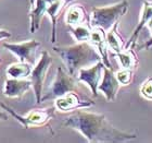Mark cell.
Instances as JSON below:
<instances>
[{"label":"cell","mask_w":152,"mask_h":143,"mask_svg":"<svg viewBox=\"0 0 152 143\" xmlns=\"http://www.w3.org/2000/svg\"><path fill=\"white\" fill-rule=\"evenodd\" d=\"M63 126L78 131L88 142H125L137 138L135 133H127L112 126L104 115L77 109L67 116Z\"/></svg>","instance_id":"obj_1"},{"label":"cell","mask_w":152,"mask_h":143,"mask_svg":"<svg viewBox=\"0 0 152 143\" xmlns=\"http://www.w3.org/2000/svg\"><path fill=\"white\" fill-rule=\"evenodd\" d=\"M53 50L60 56L67 72L75 78L82 68L89 67L101 60L97 49L89 41H82L72 46L53 47Z\"/></svg>","instance_id":"obj_2"},{"label":"cell","mask_w":152,"mask_h":143,"mask_svg":"<svg viewBox=\"0 0 152 143\" xmlns=\"http://www.w3.org/2000/svg\"><path fill=\"white\" fill-rule=\"evenodd\" d=\"M128 10V1L122 0L121 2L108 7H94L91 9L89 24L92 27H100L108 32L113 27Z\"/></svg>","instance_id":"obj_3"},{"label":"cell","mask_w":152,"mask_h":143,"mask_svg":"<svg viewBox=\"0 0 152 143\" xmlns=\"http://www.w3.org/2000/svg\"><path fill=\"white\" fill-rule=\"evenodd\" d=\"M0 107L3 110H7L8 114H10L14 119L19 121L23 128H31V127H50L49 121L54 116V109L56 108H45V109H33L25 116L16 114V111L6 105L3 102L0 101Z\"/></svg>","instance_id":"obj_4"},{"label":"cell","mask_w":152,"mask_h":143,"mask_svg":"<svg viewBox=\"0 0 152 143\" xmlns=\"http://www.w3.org/2000/svg\"><path fill=\"white\" fill-rule=\"evenodd\" d=\"M77 91H78V85L76 84L75 76H71L70 73L61 67H58L56 79L47 94L41 97V103L48 99H56L69 92H77Z\"/></svg>","instance_id":"obj_5"},{"label":"cell","mask_w":152,"mask_h":143,"mask_svg":"<svg viewBox=\"0 0 152 143\" xmlns=\"http://www.w3.org/2000/svg\"><path fill=\"white\" fill-rule=\"evenodd\" d=\"M52 64V58L49 55L47 50H44L41 53L39 61L37 62L35 67L33 68V71L31 73V81H32V87L34 90L36 104H41V97H42V91H44V83L47 72Z\"/></svg>","instance_id":"obj_6"},{"label":"cell","mask_w":152,"mask_h":143,"mask_svg":"<svg viewBox=\"0 0 152 143\" xmlns=\"http://www.w3.org/2000/svg\"><path fill=\"white\" fill-rule=\"evenodd\" d=\"M103 68H104V64L102 62V60H99L89 67L82 68L76 76L77 81L86 83L89 86L94 97L98 96V85L103 72Z\"/></svg>","instance_id":"obj_7"},{"label":"cell","mask_w":152,"mask_h":143,"mask_svg":"<svg viewBox=\"0 0 152 143\" xmlns=\"http://www.w3.org/2000/svg\"><path fill=\"white\" fill-rule=\"evenodd\" d=\"M40 41H36V39H29V41H22V43H18V44H13V43H4L2 45L3 48L8 49L14 54L16 57L19 58V61H26L29 64H33V54L36 51L39 46H40Z\"/></svg>","instance_id":"obj_8"},{"label":"cell","mask_w":152,"mask_h":143,"mask_svg":"<svg viewBox=\"0 0 152 143\" xmlns=\"http://www.w3.org/2000/svg\"><path fill=\"white\" fill-rule=\"evenodd\" d=\"M95 105V102L92 101H83L80 99L76 92H69L56 99L54 102V108L59 111H72L82 109V108H88L90 106Z\"/></svg>","instance_id":"obj_9"},{"label":"cell","mask_w":152,"mask_h":143,"mask_svg":"<svg viewBox=\"0 0 152 143\" xmlns=\"http://www.w3.org/2000/svg\"><path fill=\"white\" fill-rule=\"evenodd\" d=\"M120 86L121 84L117 81L116 76L113 72L112 68H108L104 66L103 72H102V81L98 85V92L100 91L101 93H103L108 102H113L116 99Z\"/></svg>","instance_id":"obj_10"},{"label":"cell","mask_w":152,"mask_h":143,"mask_svg":"<svg viewBox=\"0 0 152 143\" xmlns=\"http://www.w3.org/2000/svg\"><path fill=\"white\" fill-rule=\"evenodd\" d=\"M32 87V81L27 79H13L8 78L3 85L2 93L6 97L22 99L26 92Z\"/></svg>","instance_id":"obj_11"},{"label":"cell","mask_w":152,"mask_h":143,"mask_svg":"<svg viewBox=\"0 0 152 143\" xmlns=\"http://www.w3.org/2000/svg\"><path fill=\"white\" fill-rule=\"evenodd\" d=\"M89 43L97 49L101 57L102 62L105 67L112 68L108 57V44H107V33L100 27H92L90 33Z\"/></svg>","instance_id":"obj_12"},{"label":"cell","mask_w":152,"mask_h":143,"mask_svg":"<svg viewBox=\"0 0 152 143\" xmlns=\"http://www.w3.org/2000/svg\"><path fill=\"white\" fill-rule=\"evenodd\" d=\"M32 9L29 11V19H31V33L37 32L40 29L41 20L47 14L48 4L45 0H31Z\"/></svg>","instance_id":"obj_13"},{"label":"cell","mask_w":152,"mask_h":143,"mask_svg":"<svg viewBox=\"0 0 152 143\" xmlns=\"http://www.w3.org/2000/svg\"><path fill=\"white\" fill-rule=\"evenodd\" d=\"M65 23L67 26H75L79 24H89V18L85 8L82 4H71L65 12Z\"/></svg>","instance_id":"obj_14"},{"label":"cell","mask_w":152,"mask_h":143,"mask_svg":"<svg viewBox=\"0 0 152 143\" xmlns=\"http://www.w3.org/2000/svg\"><path fill=\"white\" fill-rule=\"evenodd\" d=\"M152 18V2L149 1H143V10H142V14H141V18H140V21L138 23L137 27L135 29V31L133 32L130 38L128 39V41L126 43V45H124V50L125 49H128L130 45H133L135 41H137V38L139 36L140 32L142 31V29L148 24L150 20Z\"/></svg>","instance_id":"obj_15"},{"label":"cell","mask_w":152,"mask_h":143,"mask_svg":"<svg viewBox=\"0 0 152 143\" xmlns=\"http://www.w3.org/2000/svg\"><path fill=\"white\" fill-rule=\"evenodd\" d=\"M72 1V0H57L53 3L49 4L47 8V14L50 18L51 22H52V32H51V41L54 43L57 39V21L58 18L60 16L61 11L66 6L67 3Z\"/></svg>","instance_id":"obj_16"},{"label":"cell","mask_w":152,"mask_h":143,"mask_svg":"<svg viewBox=\"0 0 152 143\" xmlns=\"http://www.w3.org/2000/svg\"><path fill=\"white\" fill-rule=\"evenodd\" d=\"M33 71V66L29 62L26 61H19L15 64H10L7 68L6 73L8 78L13 79H27L31 76V73Z\"/></svg>","instance_id":"obj_17"},{"label":"cell","mask_w":152,"mask_h":143,"mask_svg":"<svg viewBox=\"0 0 152 143\" xmlns=\"http://www.w3.org/2000/svg\"><path fill=\"white\" fill-rule=\"evenodd\" d=\"M117 25L118 24L116 23L110 31L107 32V44H108V47L112 51H114L115 54L124 50L123 41H122L121 36L118 35V33H117Z\"/></svg>","instance_id":"obj_18"},{"label":"cell","mask_w":152,"mask_h":143,"mask_svg":"<svg viewBox=\"0 0 152 143\" xmlns=\"http://www.w3.org/2000/svg\"><path fill=\"white\" fill-rule=\"evenodd\" d=\"M69 31L77 43L89 41L90 33H91V26H90V24L85 23V24H79V25L75 26H69Z\"/></svg>","instance_id":"obj_19"},{"label":"cell","mask_w":152,"mask_h":143,"mask_svg":"<svg viewBox=\"0 0 152 143\" xmlns=\"http://www.w3.org/2000/svg\"><path fill=\"white\" fill-rule=\"evenodd\" d=\"M116 59L118 61V64L122 68L124 69H133L136 64V59L134 56L133 53H130L128 49H125L123 51L116 53Z\"/></svg>","instance_id":"obj_20"},{"label":"cell","mask_w":152,"mask_h":143,"mask_svg":"<svg viewBox=\"0 0 152 143\" xmlns=\"http://www.w3.org/2000/svg\"><path fill=\"white\" fill-rule=\"evenodd\" d=\"M116 79L121 85H128L133 80V69H124L122 68L116 73Z\"/></svg>","instance_id":"obj_21"},{"label":"cell","mask_w":152,"mask_h":143,"mask_svg":"<svg viewBox=\"0 0 152 143\" xmlns=\"http://www.w3.org/2000/svg\"><path fill=\"white\" fill-rule=\"evenodd\" d=\"M140 93L143 97L152 101V78H149L140 87Z\"/></svg>","instance_id":"obj_22"},{"label":"cell","mask_w":152,"mask_h":143,"mask_svg":"<svg viewBox=\"0 0 152 143\" xmlns=\"http://www.w3.org/2000/svg\"><path fill=\"white\" fill-rule=\"evenodd\" d=\"M11 36H12V34H11L9 31H6V30L0 29V41L6 39V38H10Z\"/></svg>","instance_id":"obj_23"},{"label":"cell","mask_w":152,"mask_h":143,"mask_svg":"<svg viewBox=\"0 0 152 143\" xmlns=\"http://www.w3.org/2000/svg\"><path fill=\"white\" fill-rule=\"evenodd\" d=\"M9 119V116L6 111H3L2 109H0V120H8Z\"/></svg>","instance_id":"obj_24"},{"label":"cell","mask_w":152,"mask_h":143,"mask_svg":"<svg viewBox=\"0 0 152 143\" xmlns=\"http://www.w3.org/2000/svg\"><path fill=\"white\" fill-rule=\"evenodd\" d=\"M147 25H148V27H149V29L152 30V18H151V20H150L149 22H148V24H147Z\"/></svg>","instance_id":"obj_25"},{"label":"cell","mask_w":152,"mask_h":143,"mask_svg":"<svg viewBox=\"0 0 152 143\" xmlns=\"http://www.w3.org/2000/svg\"><path fill=\"white\" fill-rule=\"evenodd\" d=\"M45 1H46L48 4H51V3H53L54 1H57V0H45Z\"/></svg>","instance_id":"obj_26"},{"label":"cell","mask_w":152,"mask_h":143,"mask_svg":"<svg viewBox=\"0 0 152 143\" xmlns=\"http://www.w3.org/2000/svg\"><path fill=\"white\" fill-rule=\"evenodd\" d=\"M1 64H2V59L0 58V66H1Z\"/></svg>","instance_id":"obj_27"},{"label":"cell","mask_w":152,"mask_h":143,"mask_svg":"<svg viewBox=\"0 0 152 143\" xmlns=\"http://www.w3.org/2000/svg\"><path fill=\"white\" fill-rule=\"evenodd\" d=\"M151 31H152V30H151Z\"/></svg>","instance_id":"obj_28"}]
</instances>
